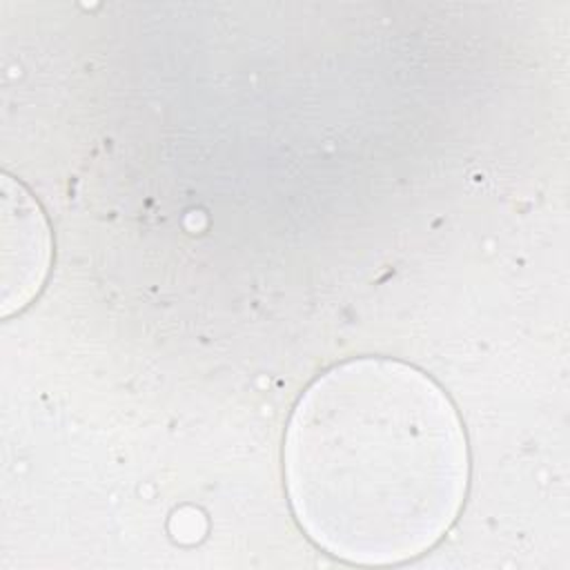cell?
I'll return each instance as SVG.
<instances>
[{"label": "cell", "mask_w": 570, "mask_h": 570, "mask_svg": "<svg viewBox=\"0 0 570 570\" xmlns=\"http://www.w3.org/2000/svg\"><path fill=\"white\" fill-rule=\"evenodd\" d=\"M289 508L323 552L394 566L434 548L470 481L463 423L419 367L363 356L332 365L298 396L285 430Z\"/></svg>", "instance_id": "obj_1"}]
</instances>
